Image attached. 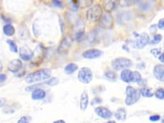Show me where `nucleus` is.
Wrapping results in <instances>:
<instances>
[{"mask_svg":"<svg viewBox=\"0 0 164 123\" xmlns=\"http://www.w3.org/2000/svg\"><path fill=\"white\" fill-rule=\"evenodd\" d=\"M105 123H117V122L115 121H110L105 122Z\"/></svg>","mask_w":164,"mask_h":123,"instance_id":"a19ab883","label":"nucleus"},{"mask_svg":"<svg viewBox=\"0 0 164 123\" xmlns=\"http://www.w3.org/2000/svg\"><path fill=\"white\" fill-rule=\"evenodd\" d=\"M5 102H6L5 99H4V98L0 99V107H2L5 104Z\"/></svg>","mask_w":164,"mask_h":123,"instance_id":"c9c22d12","label":"nucleus"},{"mask_svg":"<svg viewBox=\"0 0 164 123\" xmlns=\"http://www.w3.org/2000/svg\"><path fill=\"white\" fill-rule=\"evenodd\" d=\"M104 8L107 12H110L116 7V2L114 1H106L103 3Z\"/></svg>","mask_w":164,"mask_h":123,"instance_id":"6ab92c4d","label":"nucleus"},{"mask_svg":"<svg viewBox=\"0 0 164 123\" xmlns=\"http://www.w3.org/2000/svg\"><path fill=\"white\" fill-rule=\"evenodd\" d=\"M158 27L161 29V30H164V18H162L160 19V20L158 21Z\"/></svg>","mask_w":164,"mask_h":123,"instance_id":"7c9ffc66","label":"nucleus"},{"mask_svg":"<svg viewBox=\"0 0 164 123\" xmlns=\"http://www.w3.org/2000/svg\"><path fill=\"white\" fill-rule=\"evenodd\" d=\"M137 39L133 42V47L138 49H142L150 43V37L146 33H142L136 36Z\"/></svg>","mask_w":164,"mask_h":123,"instance_id":"423d86ee","label":"nucleus"},{"mask_svg":"<svg viewBox=\"0 0 164 123\" xmlns=\"http://www.w3.org/2000/svg\"><path fill=\"white\" fill-rule=\"evenodd\" d=\"M132 78H133V71L128 69L122 71L121 73V78L123 81L126 82V83L132 82Z\"/></svg>","mask_w":164,"mask_h":123,"instance_id":"2eb2a0df","label":"nucleus"},{"mask_svg":"<svg viewBox=\"0 0 164 123\" xmlns=\"http://www.w3.org/2000/svg\"><path fill=\"white\" fill-rule=\"evenodd\" d=\"M163 52V51L161 48H154L151 50V53L155 56V57H157V58Z\"/></svg>","mask_w":164,"mask_h":123,"instance_id":"bb28decb","label":"nucleus"},{"mask_svg":"<svg viewBox=\"0 0 164 123\" xmlns=\"http://www.w3.org/2000/svg\"><path fill=\"white\" fill-rule=\"evenodd\" d=\"M105 76H106L107 78H109L110 80H114L115 79H116L117 75L116 74L114 73V72L113 71H108L105 73Z\"/></svg>","mask_w":164,"mask_h":123,"instance_id":"cd10ccee","label":"nucleus"},{"mask_svg":"<svg viewBox=\"0 0 164 123\" xmlns=\"http://www.w3.org/2000/svg\"><path fill=\"white\" fill-rule=\"evenodd\" d=\"M150 29H151V31H153V32H155L156 31V27L155 25H152L150 27Z\"/></svg>","mask_w":164,"mask_h":123,"instance_id":"e433bc0d","label":"nucleus"},{"mask_svg":"<svg viewBox=\"0 0 164 123\" xmlns=\"http://www.w3.org/2000/svg\"><path fill=\"white\" fill-rule=\"evenodd\" d=\"M51 74V71L49 69H43L34 73L29 74L25 78L27 84L37 83L38 81H43L49 78Z\"/></svg>","mask_w":164,"mask_h":123,"instance_id":"f257e3e1","label":"nucleus"},{"mask_svg":"<svg viewBox=\"0 0 164 123\" xmlns=\"http://www.w3.org/2000/svg\"><path fill=\"white\" fill-rule=\"evenodd\" d=\"M140 93L144 97H151L153 96V94L151 92L150 89L147 88V87H145V88H143L140 90Z\"/></svg>","mask_w":164,"mask_h":123,"instance_id":"412c9836","label":"nucleus"},{"mask_svg":"<svg viewBox=\"0 0 164 123\" xmlns=\"http://www.w3.org/2000/svg\"><path fill=\"white\" fill-rule=\"evenodd\" d=\"M142 76L138 71H133L132 82H139L141 81Z\"/></svg>","mask_w":164,"mask_h":123,"instance_id":"b1692460","label":"nucleus"},{"mask_svg":"<svg viewBox=\"0 0 164 123\" xmlns=\"http://www.w3.org/2000/svg\"><path fill=\"white\" fill-rule=\"evenodd\" d=\"M158 58L160 60L162 63H164V51L163 53H162V54L158 56Z\"/></svg>","mask_w":164,"mask_h":123,"instance_id":"f704fd0d","label":"nucleus"},{"mask_svg":"<svg viewBox=\"0 0 164 123\" xmlns=\"http://www.w3.org/2000/svg\"><path fill=\"white\" fill-rule=\"evenodd\" d=\"M53 123H65V122L63 120H58L56 121H55Z\"/></svg>","mask_w":164,"mask_h":123,"instance_id":"58836bf2","label":"nucleus"},{"mask_svg":"<svg viewBox=\"0 0 164 123\" xmlns=\"http://www.w3.org/2000/svg\"><path fill=\"white\" fill-rule=\"evenodd\" d=\"M162 123H164V115L162 118Z\"/></svg>","mask_w":164,"mask_h":123,"instance_id":"79ce46f5","label":"nucleus"},{"mask_svg":"<svg viewBox=\"0 0 164 123\" xmlns=\"http://www.w3.org/2000/svg\"><path fill=\"white\" fill-rule=\"evenodd\" d=\"M2 69H3V64L1 62H0V72L2 71Z\"/></svg>","mask_w":164,"mask_h":123,"instance_id":"ea45409f","label":"nucleus"},{"mask_svg":"<svg viewBox=\"0 0 164 123\" xmlns=\"http://www.w3.org/2000/svg\"><path fill=\"white\" fill-rule=\"evenodd\" d=\"M132 64V61L130 59L125 57L117 58L112 60V65L113 68L115 70L126 69V68L131 67Z\"/></svg>","mask_w":164,"mask_h":123,"instance_id":"20e7f679","label":"nucleus"},{"mask_svg":"<svg viewBox=\"0 0 164 123\" xmlns=\"http://www.w3.org/2000/svg\"><path fill=\"white\" fill-rule=\"evenodd\" d=\"M7 80V76L5 74H0V84L3 83V82Z\"/></svg>","mask_w":164,"mask_h":123,"instance_id":"72a5a7b5","label":"nucleus"},{"mask_svg":"<svg viewBox=\"0 0 164 123\" xmlns=\"http://www.w3.org/2000/svg\"><path fill=\"white\" fill-rule=\"evenodd\" d=\"M114 24V18L109 12H106L102 15L99 19V26L105 29H109L112 27Z\"/></svg>","mask_w":164,"mask_h":123,"instance_id":"0eeeda50","label":"nucleus"},{"mask_svg":"<svg viewBox=\"0 0 164 123\" xmlns=\"http://www.w3.org/2000/svg\"><path fill=\"white\" fill-rule=\"evenodd\" d=\"M162 39V35L160 34H156L155 35H154L153 40L150 41V43L151 44H156L160 43Z\"/></svg>","mask_w":164,"mask_h":123,"instance_id":"a878e982","label":"nucleus"},{"mask_svg":"<svg viewBox=\"0 0 164 123\" xmlns=\"http://www.w3.org/2000/svg\"><path fill=\"white\" fill-rule=\"evenodd\" d=\"M102 55V51L98 49L92 48L88 50H86L83 53L84 58L87 59H94L99 58Z\"/></svg>","mask_w":164,"mask_h":123,"instance_id":"9d476101","label":"nucleus"},{"mask_svg":"<svg viewBox=\"0 0 164 123\" xmlns=\"http://www.w3.org/2000/svg\"><path fill=\"white\" fill-rule=\"evenodd\" d=\"M160 119V116L158 115H152L150 117V120L151 121H158Z\"/></svg>","mask_w":164,"mask_h":123,"instance_id":"2f4dec72","label":"nucleus"},{"mask_svg":"<svg viewBox=\"0 0 164 123\" xmlns=\"http://www.w3.org/2000/svg\"><path fill=\"white\" fill-rule=\"evenodd\" d=\"M7 43L9 44L10 50H11L12 52H14V53L17 52V45H16V44H15V42H14L13 40H8Z\"/></svg>","mask_w":164,"mask_h":123,"instance_id":"393cba45","label":"nucleus"},{"mask_svg":"<svg viewBox=\"0 0 164 123\" xmlns=\"http://www.w3.org/2000/svg\"><path fill=\"white\" fill-rule=\"evenodd\" d=\"M33 51H32V50L28 46H24L20 48L19 55L20 56V58L24 60L28 61L31 60L33 56Z\"/></svg>","mask_w":164,"mask_h":123,"instance_id":"1a4fd4ad","label":"nucleus"},{"mask_svg":"<svg viewBox=\"0 0 164 123\" xmlns=\"http://www.w3.org/2000/svg\"><path fill=\"white\" fill-rule=\"evenodd\" d=\"M52 2L54 4V5H55L56 7H59V8L63 7L62 3L60 1H58V0H54V1H53Z\"/></svg>","mask_w":164,"mask_h":123,"instance_id":"473e14b6","label":"nucleus"},{"mask_svg":"<svg viewBox=\"0 0 164 123\" xmlns=\"http://www.w3.org/2000/svg\"><path fill=\"white\" fill-rule=\"evenodd\" d=\"M92 78H93V74L90 68L84 67L80 69L78 74V78L81 83L85 84H89Z\"/></svg>","mask_w":164,"mask_h":123,"instance_id":"39448f33","label":"nucleus"},{"mask_svg":"<svg viewBox=\"0 0 164 123\" xmlns=\"http://www.w3.org/2000/svg\"><path fill=\"white\" fill-rule=\"evenodd\" d=\"M93 2L90 1V0H84V1H80L78 2V6L81 7L82 8H87L88 7H90L92 4Z\"/></svg>","mask_w":164,"mask_h":123,"instance_id":"5701e85b","label":"nucleus"},{"mask_svg":"<svg viewBox=\"0 0 164 123\" xmlns=\"http://www.w3.org/2000/svg\"><path fill=\"white\" fill-rule=\"evenodd\" d=\"M126 98L125 103L127 105H132L135 104L140 99L141 93L140 90L135 89L132 86H128L126 89Z\"/></svg>","mask_w":164,"mask_h":123,"instance_id":"f03ea898","label":"nucleus"},{"mask_svg":"<svg viewBox=\"0 0 164 123\" xmlns=\"http://www.w3.org/2000/svg\"><path fill=\"white\" fill-rule=\"evenodd\" d=\"M22 65L23 63L19 59H14L9 62L8 69L12 73H17L22 68Z\"/></svg>","mask_w":164,"mask_h":123,"instance_id":"ddd939ff","label":"nucleus"},{"mask_svg":"<svg viewBox=\"0 0 164 123\" xmlns=\"http://www.w3.org/2000/svg\"><path fill=\"white\" fill-rule=\"evenodd\" d=\"M115 117L117 120L124 121L126 118V111L123 108H120L115 113Z\"/></svg>","mask_w":164,"mask_h":123,"instance_id":"f3484780","label":"nucleus"},{"mask_svg":"<svg viewBox=\"0 0 164 123\" xmlns=\"http://www.w3.org/2000/svg\"><path fill=\"white\" fill-rule=\"evenodd\" d=\"M73 42V39L70 35H67L61 41L60 44L58 47V51L59 53H65L69 49L71 43Z\"/></svg>","mask_w":164,"mask_h":123,"instance_id":"6e6552de","label":"nucleus"},{"mask_svg":"<svg viewBox=\"0 0 164 123\" xmlns=\"http://www.w3.org/2000/svg\"><path fill=\"white\" fill-rule=\"evenodd\" d=\"M94 101L96 102L95 103H96V104L99 103V102H101V100L99 98H98V97H96V98H95V99H94Z\"/></svg>","mask_w":164,"mask_h":123,"instance_id":"4c0bfd02","label":"nucleus"},{"mask_svg":"<svg viewBox=\"0 0 164 123\" xmlns=\"http://www.w3.org/2000/svg\"><path fill=\"white\" fill-rule=\"evenodd\" d=\"M3 32L7 36H12L15 33V28L11 24H6L3 27Z\"/></svg>","mask_w":164,"mask_h":123,"instance_id":"aec40b11","label":"nucleus"},{"mask_svg":"<svg viewBox=\"0 0 164 123\" xmlns=\"http://www.w3.org/2000/svg\"><path fill=\"white\" fill-rule=\"evenodd\" d=\"M58 79L56 78H52L51 79H50L49 81H46V83L48 85H51V86H54V85H56V84H58Z\"/></svg>","mask_w":164,"mask_h":123,"instance_id":"c85d7f7f","label":"nucleus"},{"mask_svg":"<svg viewBox=\"0 0 164 123\" xmlns=\"http://www.w3.org/2000/svg\"><path fill=\"white\" fill-rule=\"evenodd\" d=\"M78 69V67L76 64L70 63L65 66V72L68 74H71L74 73V72Z\"/></svg>","mask_w":164,"mask_h":123,"instance_id":"a211bd4d","label":"nucleus"},{"mask_svg":"<svg viewBox=\"0 0 164 123\" xmlns=\"http://www.w3.org/2000/svg\"><path fill=\"white\" fill-rule=\"evenodd\" d=\"M45 97H46V92L41 89H37L34 90L32 94V99L35 100L43 99Z\"/></svg>","mask_w":164,"mask_h":123,"instance_id":"dca6fc26","label":"nucleus"},{"mask_svg":"<svg viewBox=\"0 0 164 123\" xmlns=\"http://www.w3.org/2000/svg\"><path fill=\"white\" fill-rule=\"evenodd\" d=\"M89 105V96L86 91H84L81 94L80 101V106L81 110H85Z\"/></svg>","mask_w":164,"mask_h":123,"instance_id":"4468645a","label":"nucleus"},{"mask_svg":"<svg viewBox=\"0 0 164 123\" xmlns=\"http://www.w3.org/2000/svg\"><path fill=\"white\" fill-rule=\"evenodd\" d=\"M102 10L99 5L96 4L91 7L87 11L86 17L89 21L96 22L99 20L102 16Z\"/></svg>","mask_w":164,"mask_h":123,"instance_id":"7ed1b4c3","label":"nucleus"},{"mask_svg":"<svg viewBox=\"0 0 164 123\" xmlns=\"http://www.w3.org/2000/svg\"><path fill=\"white\" fill-rule=\"evenodd\" d=\"M30 120V117L23 116V117H22L21 118H20V119H19L17 123H29Z\"/></svg>","mask_w":164,"mask_h":123,"instance_id":"c756f323","label":"nucleus"},{"mask_svg":"<svg viewBox=\"0 0 164 123\" xmlns=\"http://www.w3.org/2000/svg\"><path fill=\"white\" fill-rule=\"evenodd\" d=\"M155 95L156 98L159 99H164V89L163 88L158 89L155 92Z\"/></svg>","mask_w":164,"mask_h":123,"instance_id":"4be33fe9","label":"nucleus"},{"mask_svg":"<svg viewBox=\"0 0 164 123\" xmlns=\"http://www.w3.org/2000/svg\"><path fill=\"white\" fill-rule=\"evenodd\" d=\"M95 112L97 115L102 119H109L112 116V112L106 107L99 106L95 109Z\"/></svg>","mask_w":164,"mask_h":123,"instance_id":"9b49d317","label":"nucleus"},{"mask_svg":"<svg viewBox=\"0 0 164 123\" xmlns=\"http://www.w3.org/2000/svg\"><path fill=\"white\" fill-rule=\"evenodd\" d=\"M153 74L157 80L164 82V65H156L153 69Z\"/></svg>","mask_w":164,"mask_h":123,"instance_id":"f8f14e48","label":"nucleus"}]
</instances>
